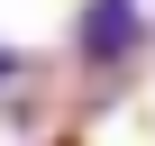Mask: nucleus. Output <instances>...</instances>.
Returning <instances> with one entry per match:
<instances>
[{
    "label": "nucleus",
    "mask_w": 155,
    "mask_h": 146,
    "mask_svg": "<svg viewBox=\"0 0 155 146\" xmlns=\"http://www.w3.org/2000/svg\"><path fill=\"white\" fill-rule=\"evenodd\" d=\"M0 82H18V55H9V46H0Z\"/></svg>",
    "instance_id": "2"
},
{
    "label": "nucleus",
    "mask_w": 155,
    "mask_h": 146,
    "mask_svg": "<svg viewBox=\"0 0 155 146\" xmlns=\"http://www.w3.org/2000/svg\"><path fill=\"white\" fill-rule=\"evenodd\" d=\"M146 37H155V18H146V0H82V18H73V55H82L91 73L128 64V55H137Z\"/></svg>",
    "instance_id": "1"
}]
</instances>
